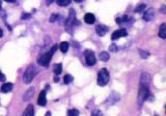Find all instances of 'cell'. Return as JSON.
Returning a JSON list of instances; mask_svg holds the SVG:
<instances>
[{
	"label": "cell",
	"mask_w": 166,
	"mask_h": 116,
	"mask_svg": "<svg viewBox=\"0 0 166 116\" xmlns=\"http://www.w3.org/2000/svg\"><path fill=\"white\" fill-rule=\"evenodd\" d=\"M151 82V76L147 72H143L139 77V86L138 94V104L142 106L145 101H151L154 98L153 95L150 92L149 87Z\"/></svg>",
	"instance_id": "obj_1"
},
{
	"label": "cell",
	"mask_w": 166,
	"mask_h": 116,
	"mask_svg": "<svg viewBox=\"0 0 166 116\" xmlns=\"http://www.w3.org/2000/svg\"><path fill=\"white\" fill-rule=\"evenodd\" d=\"M57 49H58V45H55L53 46H52V48L49 50L48 52L44 53L43 55H42L40 57L38 58V60H37L38 64L40 66L47 67L51 60V58L53 54L57 50Z\"/></svg>",
	"instance_id": "obj_2"
},
{
	"label": "cell",
	"mask_w": 166,
	"mask_h": 116,
	"mask_svg": "<svg viewBox=\"0 0 166 116\" xmlns=\"http://www.w3.org/2000/svg\"><path fill=\"white\" fill-rule=\"evenodd\" d=\"M77 20L76 19V13L73 9H70L69 11L68 18L65 22V28L69 34H72L75 26H77Z\"/></svg>",
	"instance_id": "obj_3"
},
{
	"label": "cell",
	"mask_w": 166,
	"mask_h": 116,
	"mask_svg": "<svg viewBox=\"0 0 166 116\" xmlns=\"http://www.w3.org/2000/svg\"><path fill=\"white\" fill-rule=\"evenodd\" d=\"M110 80V72L105 68L101 69L97 74V84L103 87L107 85Z\"/></svg>",
	"instance_id": "obj_4"
},
{
	"label": "cell",
	"mask_w": 166,
	"mask_h": 116,
	"mask_svg": "<svg viewBox=\"0 0 166 116\" xmlns=\"http://www.w3.org/2000/svg\"><path fill=\"white\" fill-rule=\"evenodd\" d=\"M35 75V67L33 65L28 66L27 69L25 71L23 76V81L26 84H29L34 79Z\"/></svg>",
	"instance_id": "obj_5"
},
{
	"label": "cell",
	"mask_w": 166,
	"mask_h": 116,
	"mask_svg": "<svg viewBox=\"0 0 166 116\" xmlns=\"http://www.w3.org/2000/svg\"><path fill=\"white\" fill-rule=\"evenodd\" d=\"M85 56L86 64L88 66H94L96 63V57L94 52L91 50H86L85 51Z\"/></svg>",
	"instance_id": "obj_6"
},
{
	"label": "cell",
	"mask_w": 166,
	"mask_h": 116,
	"mask_svg": "<svg viewBox=\"0 0 166 116\" xmlns=\"http://www.w3.org/2000/svg\"><path fill=\"white\" fill-rule=\"evenodd\" d=\"M128 35L125 29H120L115 31L111 36V39L112 40H117L121 37H125Z\"/></svg>",
	"instance_id": "obj_7"
},
{
	"label": "cell",
	"mask_w": 166,
	"mask_h": 116,
	"mask_svg": "<svg viewBox=\"0 0 166 116\" xmlns=\"http://www.w3.org/2000/svg\"><path fill=\"white\" fill-rule=\"evenodd\" d=\"M156 16V11L154 8H150L144 13L143 16V19L146 22L152 21L154 20Z\"/></svg>",
	"instance_id": "obj_8"
},
{
	"label": "cell",
	"mask_w": 166,
	"mask_h": 116,
	"mask_svg": "<svg viewBox=\"0 0 166 116\" xmlns=\"http://www.w3.org/2000/svg\"><path fill=\"white\" fill-rule=\"evenodd\" d=\"M95 31L96 34L99 37H104L109 31V28L105 25L98 24L95 26Z\"/></svg>",
	"instance_id": "obj_9"
},
{
	"label": "cell",
	"mask_w": 166,
	"mask_h": 116,
	"mask_svg": "<svg viewBox=\"0 0 166 116\" xmlns=\"http://www.w3.org/2000/svg\"><path fill=\"white\" fill-rule=\"evenodd\" d=\"M35 94V87H31L29 88L23 96V100L24 101H28L33 97Z\"/></svg>",
	"instance_id": "obj_10"
},
{
	"label": "cell",
	"mask_w": 166,
	"mask_h": 116,
	"mask_svg": "<svg viewBox=\"0 0 166 116\" xmlns=\"http://www.w3.org/2000/svg\"><path fill=\"white\" fill-rule=\"evenodd\" d=\"M47 101H46V92L45 90H42L40 93V95L38 96V98L37 101V103L39 106H44L46 104Z\"/></svg>",
	"instance_id": "obj_11"
},
{
	"label": "cell",
	"mask_w": 166,
	"mask_h": 116,
	"mask_svg": "<svg viewBox=\"0 0 166 116\" xmlns=\"http://www.w3.org/2000/svg\"><path fill=\"white\" fill-rule=\"evenodd\" d=\"M85 22L88 24H93L95 22V17L92 13H86L85 16Z\"/></svg>",
	"instance_id": "obj_12"
},
{
	"label": "cell",
	"mask_w": 166,
	"mask_h": 116,
	"mask_svg": "<svg viewBox=\"0 0 166 116\" xmlns=\"http://www.w3.org/2000/svg\"><path fill=\"white\" fill-rule=\"evenodd\" d=\"M35 115L34 106L32 104H29L23 113V116H33Z\"/></svg>",
	"instance_id": "obj_13"
},
{
	"label": "cell",
	"mask_w": 166,
	"mask_h": 116,
	"mask_svg": "<svg viewBox=\"0 0 166 116\" xmlns=\"http://www.w3.org/2000/svg\"><path fill=\"white\" fill-rule=\"evenodd\" d=\"M12 88H13V84L11 82H8V83H6V84H3L2 86L1 90L2 92L6 93L11 92Z\"/></svg>",
	"instance_id": "obj_14"
},
{
	"label": "cell",
	"mask_w": 166,
	"mask_h": 116,
	"mask_svg": "<svg viewBox=\"0 0 166 116\" xmlns=\"http://www.w3.org/2000/svg\"><path fill=\"white\" fill-rule=\"evenodd\" d=\"M159 36L163 39L166 38V24L165 23L160 25L159 31Z\"/></svg>",
	"instance_id": "obj_15"
},
{
	"label": "cell",
	"mask_w": 166,
	"mask_h": 116,
	"mask_svg": "<svg viewBox=\"0 0 166 116\" xmlns=\"http://www.w3.org/2000/svg\"><path fill=\"white\" fill-rule=\"evenodd\" d=\"M99 60H101V61H104V62L108 61H109V60L110 59V55L107 52L103 51L100 54H99Z\"/></svg>",
	"instance_id": "obj_16"
},
{
	"label": "cell",
	"mask_w": 166,
	"mask_h": 116,
	"mask_svg": "<svg viewBox=\"0 0 166 116\" xmlns=\"http://www.w3.org/2000/svg\"><path fill=\"white\" fill-rule=\"evenodd\" d=\"M62 71V65L61 63L55 64L53 66V72L56 75H60Z\"/></svg>",
	"instance_id": "obj_17"
},
{
	"label": "cell",
	"mask_w": 166,
	"mask_h": 116,
	"mask_svg": "<svg viewBox=\"0 0 166 116\" xmlns=\"http://www.w3.org/2000/svg\"><path fill=\"white\" fill-rule=\"evenodd\" d=\"M130 18L128 17V16L124 14L123 15L121 18H117L115 20V22L118 24H121L122 23H127V22H130Z\"/></svg>",
	"instance_id": "obj_18"
},
{
	"label": "cell",
	"mask_w": 166,
	"mask_h": 116,
	"mask_svg": "<svg viewBox=\"0 0 166 116\" xmlns=\"http://www.w3.org/2000/svg\"><path fill=\"white\" fill-rule=\"evenodd\" d=\"M120 97L118 94H116V93H113L110 95V97L108 98V101H110V103H112V104H114L115 102H117L120 100Z\"/></svg>",
	"instance_id": "obj_19"
},
{
	"label": "cell",
	"mask_w": 166,
	"mask_h": 116,
	"mask_svg": "<svg viewBox=\"0 0 166 116\" xmlns=\"http://www.w3.org/2000/svg\"><path fill=\"white\" fill-rule=\"evenodd\" d=\"M60 49L62 53H66L69 49V44L67 42H62L60 44Z\"/></svg>",
	"instance_id": "obj_20"
},
{
	"label": "cell",
	"mask_w": 166,
	"mask_h": 116,
	"mask_svg": "<svg viewBox=\"0 0 166 116\" xmlns=\"http://www.w3.org/2000/svg\"><path fill=\"white\" fill-rule=\"evenodd\" d=\"M71 2V0H56V4L61 7L68 6Z\"/></svg>",
	"instance_id": "obj_21"
},
{
	"label": "cell",
	"mask_w": 166,
	"mask_h": 116,
	"mask_svg": "<svg viewBox=\"0 0 166 116\" xmlns=\"http://www.w3.org/2000/svg\"><path fill=\"white\" fill-rule=\"evenodd\" d=\"M73 80V77L70 74H66L64 76V82L66 84H69Z\"/></svg>",
	"instance_id": "obj_22"
},
{
	"label": "cell",
	"mask_w": 166,
	"mask_h": 116,
	"mask_svg": "<svg viewBox=\"0 0 166 116\" xmlns=\"http://www.w3.org/2000/svg\"><path fill=\"white\" fill-rule=\"evenodd\" d=\"M146 6L147 5L145 3H142V4L139 5L138 6L136 7V8L135 10H134V12L135 13H142L145 9Z\"/></svg>",
	"instance_id": "obj_23"
},
{
	"label": "cell",
	"mask_w": 166,
	"mask_h": 116,
	"mask_svg": "<svg viewBox=\"0 0 166 116\" xmlns=\"http://www.w3.org/2000/svg\"><path fill=\"white\" fill-rule=\"evenodd\" d=\"M79 115V111L76 108L69 110L68 111V115L69 116H78Z\"/></svg>",
	"instance_id": "obj_24"
},
{
	"label": "cell",
	"mask_w": 166,
	"mask_h": 116,
	"mask_svg": "<svg viewBox=\"0 0 166 116\" xmlns=\"http://www.w3.org/2000/svg\"><path fill=\"white\" fill-rule=\"evenodd\" d=\"M139 54L143 59H147V58L150 55V53L147 51L143 50H139Z\"/></svg>",
	"instance_id": "obj_25"
},
{
	"label": "cell",
	"mask_w": 166,
	"mask_h": 116,
	"mask_svg": "<svg viewBox=\"0 0 166 116\" xmlns=\"http://www.w3.org/2000/svg\"><path fill=\"white\" fill-rule=\"evenodd\" d=\"M59 15L58 14H52L51 16H50V18H49V22H51V23H54L55 22L58 18H59Z\"/></svg>",
	"instance_id": "obj_26"
},
{
	"label": "cell",
	"mask_w": 166,
	"mask_h": 116,
	"mask_svg": "<svg viewBox=\"0 0 166 116\" xmlns=\"http://www.w3.org/2000/svg\"><path fill=\"white\" fill-rule=\"evenodd\" d=\"M109 50H110V52H117L118 50V48L117 46H116L115 44H112V45H111L109 46Z\"/></svg>",
	"instance_id": "obj_27"
},
{
	"label": "cell",
	"mask_w": 166,
	"mask_h": 116,
	"mask_svg": "<svg viewBox=\"0 0 166 116\" xmlns=\"http://www.w3.org/2000/svg\"><path fill=\"white\" fill-rule=\"evenodd\" d=\"M31 17V14L29 13H24L22 14L21 18L22 20H27Z\"/></svg>",
	"instance_id": "obj_28"
},
{
	"label": "cell",
	"mask_w": 166,
	"mask_h": 116,
	"mask_svg": "<svg viewBox=\"0 0 166 116\" xmlns=\"http://www.w3.org/2000/svg\"><path fill=\"white\" fill-rule=\"evenodd\" d=\"M92 115H94V116L95 115H97V116H98V115H103V113H102V112L100 110H95L92 112Z\"/></svg>",
	"instance_id": "obj_29"
},
{
	"label": "cell",
	"mask_w": 166,
	"mask_h": 116,
	"mask_svg": "<svg viewBox=\"0 0 166 116\" xmlns=\"http://www.w3.org/2000/svg\"><path fill=\"white\" fill-rule=\"evenodd\" d=\"M5 80H6V76H5V75L4 74H3V73L1 71H0V81L2 82H5Z\"/></svg>",
	"instance_id": "obj_30"
},
{
	"label": "cell",
	"mask_w": 166,
	"mask_h": 116,
	"mask_svg": "<svg viewBox=\"0 0 166 116\" xmlns=\"http://www.w3.org/2000/svg\"><path fill=\"white\" fill-rule=\"evenodd\" d=\"M160 11L163 13V14H165V12H166V8H165V6L164 5L161 7V8L160 9Z\"/></svg>",
	"instance_id": "obj_31"
},
{
	"label": "cell",
	"mask_w": 166,
	"mask_h": 116,
	"mask_svg": "<svg viewBox=\"0 0 166 116\" xmlns=\"http://www.w3.org/2000/svg\"><path fill=\"white\" fill-rule=\"evenodd\" d=\"M53 2H54V0H46V5L47 6H49Z\"/></svg>",
	"instance_id": "obj_32"
},
{
	"label": "cell",
	"mask_w": 166,
	"mask_h": 116,
	"mask_svg": "<svg viewBox=\"0 0 166 116\" xmlns=\"http://www.w3.org/2000/svg\"><path fill=\"white\" fill-rule=\"evenodd\" d=\"M4 1H5L6 2H8V3H14L16 0H4Z\"/></svg>",
	"instance_id": "obj_33"
},
{
	"label": "cell",
	"mask_w": 166,
	"mask_h": 116,
	"mask_svg": "<svg viewBox=\"0 0 166 116\" xmlns=\"http://www.w3.org/2000/svg\"><path fill=\"white\" fill-rule=\"evenodd\" d=\"M3 30L2 29V28H0V38L3 37Z\"/></svg>",
	"instance_id": "obj_34"
},
{
	"label": "cell",
	"mask_w": 166,
	"mask_h": 116,
	"mask_svg": "<svg viewBox=\"0 0 166 116\" xmlns=\"http://www.w3.org/2000/svg\"><path fill=\"white\" fill-rule=\"evenodd\" d=\"M60 80V78L59 77H54V81L55 82H58Z\"/></svg>",
	"instance_id": "obj_35"
},
{
	"label": "cell",
	"mask_w": 166,
	"mask_h": 116,
	"mask_svg": "<svg viewBox=\"0 0 166 116\" xmlns=\"http://www.w3.org/2000/svg\"><path fill=\"white\" fill-rule=\"evenodd\" d=\"M75 2H76V3H81L83 1H84V0H74Z\"/></svg>",
	"instance_id": "obj_36"
},
{
	"label": "cell",
	"mask_w": 166,
	"mask_h": 116,
	"mask_svg": "<svg viewBox=\"0 0 166 116\" xmlns=\"http://www.w3.org/2000/svg\"><path fill=\"white\" fill-rule=\"evenodd\" d=\"M2 1L0 0V11L2 10Z\"/></svg>",
	"instance_id": "obj_37"
},
{
	"label": "cell",
	"mask_w": 166,
	"mask_h": 116,
	"mask_svg": "<svg viewBox=\"0 0 166 116\" xmlns=\"http://www.w3.org/2000/svg\"><path fill=\"white\" fill-rule=\"evenodd\" d=\"M46 115H51V113H50V112H47L46 114Z\"/></svg>",
	"instance_id": "obj_38"
}]
</instances>
